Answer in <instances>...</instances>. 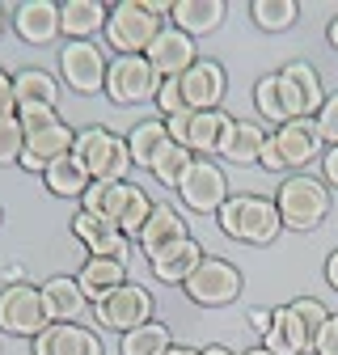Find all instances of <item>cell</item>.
Listing matches in <instances>:
<instances>
[{"mask_svg":"<svg viewBox=\"0 0 338 355\" xmlns=\"http://www.w3.org/2000/svg\"><path fill=\"white\" fill-rule=\"evenodd\" d=\"M313 351H317V355H338V313L326 318V326H321L317 338H313Z\"/></svg>","mask_w":338,"mask_h":355,"instance_id":"39","label":"cell"},{"mask_svg":"<svg viewBox=\"0 0 338 355\" xmlns=\"http://www.w3.org/2000/svg\"><path fill=\"white\" fill-rule=\"evenodd\" d=\"M229 114L224 110H190L186 114V131H182V148H190L195 157H211L220 153V140L229 131Z\"/></svg>","mask_w":338,"mask_h":355,"instance_id":"21","label":"cell"},{"mask_svg":"<svg viewBox=\"0 0 338 355\" xmlns=\"http://www.w3.org/2000/svg\"><path fill=\"white\" fill-rule=\"evenodd\" d=\"M106 68L110 60L102 55L98 42H64L60 47V76L76 94H106Z\"/></svg>","mask_w":338,"mask_h":355,"instance_id":"10","label":"cell"},{"mask_svg":"<svg viewBox=\"0 0 338 355\" xmlns=\"http://www.w3.org/2000/svg\"><path fill=\"white\" fill-rule=\"evenodd\" d=\"M13 30L26 42H34V47H47V42L60 38V5H51V0H26L13 13Z\"/></svg>","mask_w":338,"mask_h":355,"instance_id":"20","label":"cell"},{"mask_svg":"<svg viewBox=\"0 0 338 355\" xmlns=\"http://www.w3.org/2000/svg\"><path fill=\"white\" fill-rule=\"evenodd\" d=\"M76 284H80L84 300L98 304V300H106L114 288L127 284V262H118V258H84V266L76 271Z\"/></svg>","mask_w":338,"mask_h":355,"instance_id":"23","label":"cell"},{"mask_svg":"<svg viewBox=\"0 0 338 355\" xmlns=\"http://www.w3.org/2000/svg\"><path fill=\"white\" fill-rule=\"evenodd\" d=\"M182 203L199 216H211V211H220L224 199H229V178L216 161H207V157H195V165L186 169L182 178V187H178Z\"/></svg>","mask_w":338,"mask_h":355,"instance_id":"11","label":"cell"},{"mask_svg":"<svg viewBox=\"0 0 338 355\" xmlns=\"http://www.w3.org/2000/svg\"><path fill=\"white\" fill-rule=\"evenodd\" d=\"M258 165L263 169H283V161H279V148H275V140L267 136V144H263V157H258Z\"/></svg>","mask_w":338,"mask_h":355,"instance_id":"43","label":"cell"},{"mask_svg":"<svg viewBox=\"0 0 338 355\" xmlns=\"http://www.w3.org/2000/svg\"><path fill=\"white\" fill-rule=\"evenodd\" d=\"M190 233H186V220H182V211L178 207H169V203H152V216H148V225L140 229V250H144V258H157L161 250H169V245H178V241H186Z\"/></svg>","mask_w":338,"mask_h":355,"instance_id":"19","label":"cell"},{"mask_svg":"<svg viewBox=\"0 0 338 355\" xmlns=\"http://www.w3.org/2000/svg\"><path fill=\"white\" fill-rule=\"evenodd\" d=\"M267 136H271V131H263L258 123L233 119L229 131H224V140H220V153H216V157H224V161H233V165H254V161L263 157Z\"/></svg>","mask_w":338,"mask_h":355,"instance_id":"25","label":"cell"},{"mask_svg":"<svg viewBox=\"0 0 338 355\" xmlns=\"http://www.w3.org/2000/svg\"><path fill=\"white\" fill-rule=\"evenodd\" d=\"M17 114V98H13V76L0 68V119H9Z\"/></svg>","mask_w":338,"mask_h":355,"instance_id":"41","label":"cell"},{"mask_svg":"<svg viewBox=\"0 0 338 355\" xmlns=\"http://www.w3.org/2000/svg\"><path fill=\"white\" fill-rule=\"evenodd\" d=\"M317 136H321V144H330V148H338V94H330L326 102H321V110H317Z\"/></svg>","mask_w":338,"mask_h":355,"instance_id":"37","label":"cell"},{"mask_svg":"<svg viewBox=\"0 0 338 355\" xmlns=\"http://www.w3.org/2000/svg\"><path fill=\"white\" fill-rule=\"evenodd\" d=\"M321 173H326V187H338V148L321 153Z\"/></svg>","mask_w":338,"mask_h":355,"instance_id":"42","label":"cell"},{"mask_svg":"<svg viewBox=\"0 0 338 355\" xmlns=\"http://www.w3.org/2000/svg\"><path fill=\"white\" fill-rule=\"evenodd\" d=\"M249 326L258 330V334H267V330H271V309H254V313H249Z\"/></svg>","mask_w":338,"mask_h":355,"instance_id":"44","label":"cell"},{"mask_svg":"<svg viewBox=\"0 0 338 355\" xmlns=\"http://www.w3.org/2000/svg\"><path fill=\"white\" fill-rule=\"evenodd\" d=\"M161 89V76L152 72V64L144 55H114L106 68V98L114 106H140L152 102Z\"/></svg>","mask_w":338,"mask_h":355,"instance_id":"6","label":"cell"},{"mask_svg":"<svg viewBox=\"0 0 338 355\" xmlns=\"http://www.w3.org/2000/svg\"><path fill=\"white\" fill-rule=\"evenodd\" d=\"M326 318L330 313L321 300L301 296V300H292L271 313V330L263 334V347L271 355H305V351H313V338L326 326Z\"/></svg>","mask_w":338,"mask_h":355,"instance_id":"1","label":"cell"},{"mask_svg":"<svg viewBox=\"0 0 338 355\" xmlns=\"http://www.w3.org/2000/svg\"><path fill=\"white\" fill-rule=\"evenodd\" d=\"M34 343V355H106L102 338L89 326H76V322H51Z\"/></svg>","mask_w":338,"mask_h":355,"instance_id":"18","label":"cell"},{"mask_svg":"<svg viewBox=\"0 0 338 355\" xmlns=\"http://www.w3.org/2000/svg\"><path fill=\"white\" fill-rule=\"evenodd\" d=\"M182 288H186V296H190L195 304L220 309V304H233V300L241 296L245 279H241V271H237L229 258H203V262L195 266V275H190Z\"/></svg>","mask_w":338,"mask_h":355,"instance_id":"9","label":"cell"},{"mask_svg":"<svg viewBox=\"0 0 338 355\" xmlns=\"http://www.w3.org/2000/svg\"><path fill=\"white\" fill-rule=\"evenodd\" d=\"M72 144H76V131L60 119V123H51V127H42V131H30L26 136V153H21V169L26 173H47L60 157H68L72 153Z\"/></svg>","mask_w":338,"mask_h":355,"instance_id":"16","label":"cell"},{"mask_svg":"<svg viewBox=\"0 0 338 355\" xmlns=\"http://www.w3.org/2000/svg\"><path fill=\"white\" fill-rule=\"evenodd\" d=\"M72 157L84 165V173H89L94 182H127V173H132V153H127V140L114 136V131H106V127H84V131H76Z\"/></svg>","mask_w":338,"mask_h":355,"instance_id":"4","label":"cell"},{"mask_svg":"<svg viewBox=\"0 0 338 355\" xmlns=\"http://www.w3.org/2000/svg\"><path fill=\"white\" fill-rule=\"evenodd\" d=\"M42 304H47V318H51V322H76L89 300H84V292H80L76 279L51 275L47 284H42Z\"/></svg>","mask_w":338,"mask_h":355,"instance_id":"28","label":"cell"},{"mask_svg":"<svg viewBox=\"0 0 338 355\" xmlns=\"http://www.w3.org/2000/svg\"><path fill=\"white\" fill-rule=\"evenodd\" d=\"M203 258H207V254H203V245H199L195 237H186V241H178V245L161 250V254H157V258H148V262H152V275H157L161 284H186Z\"/></svg>","mask_w":338,"mask_h":355,"instance_id":"26","label":"cell"},{"mask_svg":"<svg viewBox=\"0 0 338 355\" xmlns=\"http://www.w3.org/2000/svg\"><path fill=\"white\" fill-rule=\"evenodd\" d=\"M279 94H283V110H287V123L292 119H317L326 94H321V80H317V68L296 60L279 72Z\"/></svg>","mask_w":338,"mask_h":355,"instance_id":"12","label":"cell"},{"mask_svg":"<svg viewBox=\"0 0 338 355\" xmlns=\"http://www.w3.org/2000/svg\"><path fill=\"white\" fill-rule=\"evenodd\" d=\"M161 17H152L140 0H123V5L110 9L106 17V42L118 55H144L152 47V38L161 34Z\"/></svg>","mask_w":338,"mask_h":355,"instance_id":"5","label":"cell"},{"mask_svg":"<svg viewBox=\"0 0 338 355\" xmlns=\"http://www.w3.org/2000/svg\"><path fill=\"white\" fill-rule=\"evenodd\" d=\"M169 347V326H161V322H148V326H136L132 334H123V343H118V351L123 355H165Z\"/></svg>","mask_w":338,"mask_h":355,"instance_id":"33","label":"cell"},{"mask_svg":"<svg viewBox=\"0 0 338 355\" xmlns=\"http://www.w3.org/2000/svg\"><path fill=\"white\" fill-rule=\"evenodd\" d=\"M144 60L152 64V72L161 76V80H178L195 60H199V51H195V38L190 34H182L178 26H161V34L152 38V47L144 51Z\"/></svg>","mask_w":338,"mask_h":355,"instance_id":"13","label":"cell"},{"mask_svg":"<svg viewBox=\"0 0 338 355\" xmlns=\"http://www.w3.org/2000/svg\"><path fill=\"white\" fill-rule=\"evenodd\" d=\"M178 89H182V102L186 110H220V98H224V68L216 60H195L182 76H178Z\"/></svg>","mask_w":338,"mask_h":355,"instance_id":"15","label":"cell"},{"mask_svg":"<svg viewBox=\"0 0 338 355\" xmlns=\"http://www.w3.org/2000/svg\"><path fill=\"white\" fill-rule=\"evenodd\" d=\"M42 182H47V191H51V195H60V199H80L84 191H89L94 178L84 173V165L68 153V157H60L47 173H42Z\"/></svg>","mask_w":338,"mask_h":355,"instance_id":"31","label":"cell"},{"mask_svg":"<svg viewBox=\"0 0 338 355\" xmlns=\"http://www.w3.org/2000/svg\"><path fill=\"white\" fill-rule=\"evenodd\" d=\"M190 165H195V153H190V148H182V144H165V148H161V157L152 161V169H148V173L157 178L161 187H169V191H178Z\"/></svg>","mask_w":338,"mask_h":355,"instance_id":"32","label":"cell"},{"mask_svg":"<svg viewBox=\"0 0 338 355\" xmlns=\"http://www.w3.org/2000/svg\"><path fill=\"white\" fill-rule=\"evenodd\" d=\"M296 0H254L249 5V17H254V26L258 30H267V34H279V30H287L292 21H296Z\"/></svg>","mask_w":338,"mask_h":355,"instance_id":"34","label":"cell"},{"mask_svg":"<svg viewBox=\"0 0 338 355\" xmlns=\"http://www.w3.org/2000/svg\"><path fill=\"white\" fill-rule=\"evenodd\" d=\"M132 187L136 182H89V191L80 195V211L102 216V220H110V225H118L127 199H132Z\"/></svg>","mask_w":338,"mask_h":355,"instance_id":"29","label":"cell"},{"mask_svg":"<svg viewBox=\"0 0 338 355\" xmlns=\"http://www.w3.org/2000/svg\"><path fill=\"white\" fill-rule=\"evenodd\" d=\"M271 140H275V148H279L283 169H301V173H305V165L321 161V136H317V123H313V119H292V123L275 127Z\"/></svg>","mask_w":338,"mask_h":355,"instance_id":"14","label":"cell"},{"mask_svg":"<svg viewBox=\"0 0 338 355\" xmlns=\"http://www.w3.org/2000/svg\"><path fill=\"white\" fill-rule=\"evenodd\" d=\"M72 233L80 237L84 250H89V258H118V262H127V254H132V237H127L118 225H110V220H102V216L76 211L72 216Z\"/></svg>","mask_w":338,"mask_h":355,"instance_id":"17","label":"cell"},{"mask_svg":"<svg viewBox=\"0 0 338 355\" xmlns=\"http://www.w3.org/2000/svg\"><path fill=\"white\" fill-rule=\"evenodd\" d=\"M216 220H220L224 237L249 241V245H271L283 229L275 199H263V195H229L224 207L216 211Z\"/></svg>","mask_w":338,"mask_h":355,"instance_id":"2","label":"cell"},{"mask_svg":"<svg viewBox=\"0 0 338 355\" xmlns=\"http://www.w3.org/2000/svg\"><path fill=\"white\" fill-rule=\"evenodd\" d=\"M220 21H224V0H178L169 13V26H178L190 38L220 30Z\"/></svg>","mask_w":338,"mask_h":355,"instance_id":"27","label":"cell"},{"mask_svg":"<svg viewBox=\"0 0 338 355\" xmlns=\"http://www.w3.org/2000/svg\"><path fill=\"white\" fill-rule=\"evenodd\" d=\"M0 225H5V211H0Z\"/></svg>","mask_w":338,"mask_h":355,"instance_id":"52","label":"cell"},{"mask_svg":"<svg viewBox=\"0 0 338 355\" xmlns=\"http://www.w3.org/2000/svg\"><path fill=\"white\" fill-rule=\"evenodd\" d=\"M110 9L102 0H68L60 5V34H68V42H94L98 30H106Z\"/></svg>","mask_w":338,"mask_h":355,"instance_id":"22","label":"cell"},{"mask_svg":"<svg viewBox=\"0 0 338 355\" xmlns=\"http://www.w3.org/2000/svg\"><path fill=\"white\" fill-rule=\"evenodd\" d=\"M26 153V127L17 114L9 119H0V165H17Z\"/></svg>","mask_w":338,"mask_h":355,"instance_id":"36","label":"cell"},{"mask_svg":"<svg viewBox=\"0 0 338 355\" xmlns=\"http://www.w3.org/2000/svg\"><path fill=\"white\" fill-rule=\"evenodd\" d=\"M47 326H51V318H47V304H42V288H34V284L0 288V330L5 334L38 338Z\"/></svg>","mask_w":338,"mask_h":355,"instance_id":"7","label":"cell"},{"mask_svg":"<svg viewBox=\"0 0 338 355\" xmlns=\"http://www.w3.org/2000/svg\"><path fill=\"white\" fill-rule=\"evenodd\" d=\"M17 119H21V127H26V136H30V131H42V127L60 123L55 110H17Z\"/></svg>","mask_w":338,"mask_h":355,"instance_id":"40","label":"cell"},{"mask_svg":"<svg viewBox=\"0 0 338 355\" xmlns=\"http://www.w3.org/2000/svg\"><path fill=\"white\" fill-rule=\"evenodd\" d=\"M165 355H199V351H195V347H178V343H174V347H169Z\"/></svg>","mask_w":338,"mask_h":355,"instance_id":"49","label":"cell"},{"mask_svg":"<svg viewBox=\"0 0 338 355\" xmlns=\"http://www.w3.org/2000/svg\"><path fill=\"white\" fill-rule=\"evenodd\" d=\"M275 207L283 229L292 233H313L321 220L330 216V187L313 173H287L283 187L275 191Z\"/></svg>","mask_w":338,"mask_h":355,"instance_id":"3","label":"cell"},{"mask_svg":"<svg viewBox=\"0 0 338 355\" xmlns=\"http://www.w3.org/2000/svg\"><path fill=\"white\" fill-rule=\"evenodd\" d=\"M326 284H330V288L338 292V250H334V254L326 258Z\"/></svg>","mask_w":338,"mask_h":355,"instance_id":"45","label":"cell"},{"mask_svg":"<svg viewBox=\"0 0 338 355\" xmlns=\"http://www.w3.org/2000/svg\"><path fill=\"white\" fill-rule=\"evenodd\" d=\"M21 275H26L21 262H9V266H5V279H9V284H21Z\"/></svg>","mask_w":338,"mask_h":355,"instance_id":"46","label":"cell"},{"mask_svg":"<svg viewBox=\"0 0 338 355\" xmlns=\"http://www.w3.org/2000/svg\"><path fill=\"white\" fill-rule=\"evenodd\" d=\"M94 318L102 330H118V334H132L136 326H148L152 322V292L144 284H132L127 279L123 288H114L106 300L94 304Z\"/></svg>","mask_w":338,"mask_h":355,"instance_id":"8","label":"cell"},{"mask_svg":"<svg viewBox=\"0 0 338 355\" xmlns=\"http://www.w3.org/2000/svg\"><path fill=\"white\" fill-rule=\"evenodd\" d=\"M0 34H5V9H0Z\"/></svg>","mask_w":338,"mask_h":355,"instance_id":"51","label":"cell"},{"mask_svg":"<svg viewBox=\"0 0 338 355\" xmlns=\"http://www.w3.org/2000/svg\"><path fill=\"white\" fill-rule=\"evenodd\" d=\"M157 110H161V119H174V114H186V102H182V89H178V80H161V89H157Z\"/></svg>","mask_w":338,"mask_h":355,"instance_id":"38","label":"cell"},{"mask_svg":"<svg viewBox=\"0 0 338 355\" xmlns=\"http://www.w3.org/2000/svg\"><path fill=\"white\" fill-rule=\"evenodd\" d=\"M165 144H174L165 131V119H148L127 131V153H132V165H140V169H152V161L161 157Z\"/></svg>","mask_w":338,"mask_h":355,"instance_id":"30","label":"cell"},{"mask_svg":"<svg viewBox=\"0 0 338 355\" xmlns=\"http://www.w3.org/2000/svg\"><path fill=\"white\" fill-rule=\"evenodd\" d=\"M199 355H237V351H229V347H220V343H211V347H203Z\"/></svg>","mask_w":338,"mask_h":355,"instance_id":"47","label":"cell"},{"mask_svg":"<svg viewBox=\"0 0 338 355\" xmlns=\"http://www.w3.org/2000/svg\"><path fill=\"white\" fill-rule=\"evenodd\" d=\"M13 98H17V110H55L60 80L42 68H21L13 76Z\"/></svg>","mask_w":338,"mask_h":355,"instance_id":"24","label":"cell"},{"mask_svg":"<svg viewBox=\"0 0 338 355\" xmlns=\"http://www.w3.org/2000/svg\"><path fill=\"white\" fill-rule=\"evenodd\" d=\"M245 355H271V351H267V347H254V351H245Z\"/></svg>","mask_w":338,"mask_h":355,"instance_id":"50","label":"cell"},{"mask_svg":"<svg viewBox=\"0 0 338 355\" xmlns=\"http://www.w3.org/2000/svg\"><path fill=\"white\" fill-rule=\"evenodd\" d=\"M326 38H330V47H334V51H338V17H334V21H330V30H326Z\"/></svg>","mask_w":338,"mask_h":355,"instance_id":"48","label":"cell"},{"mask_svg":"<svg viewBox=\"0 0 338 355\" xmlns=\"http://www.w3.org/2000/svg\"><path fill=\"white\" fill-rule=\"evenodd\" d=\"M254 106H258V114L275 127L287 123V110H283V94H279V72L275 76H263L258 85H254Z\"/></svg>","mask_w":338,"mask_h":355,"instance_id":"35","label":"cell"}]
</instances>
